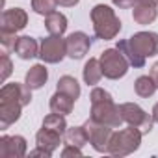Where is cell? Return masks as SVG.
<instances>
[{
  "mask_svg": "<svg viewBox=\"0 0 158 158\" xmlns=\"http://www.w3.org/2000/svg\"><path fill=\"white\" fill-rule=\"evenodd\" d=\"M2 32H8V34H17L21 32L26 23H28V15L24 10L21 8H11V10H6L2 13Z\"/></svg>",
  "mask_w": 158,
  "mask_h": 158,
  "instance_id": "cell-12",
  "label": "cell"
},
{
  "mask_svg": "<svg viewBox=\"0 0 158 158\" xmlns=\"http://www.w3.org/2000/svg\"><path fill=\"white\" fill-rule=\"evenodd\" d=\"M141 136L143 134L136 127L128 125V128H123V130L112 134V139H110V145H108V152L114 154V156H127V154H130V152L139 149Z\"/></svg>",
  "mask_w": 158,
  "mask_h": 158,
  "instance_id": "cell-3",
  "label": "cell"
},
{
  "mask_svg": "<svg viewBox=\"0 0 158 158\" xmlns=\"http://www.w3.org/2000/svg\"><path fill=\"white\" fill-rule=\"evenodd\" d=\"M17 41H19V37L15 35V34H8V32H2L0 34V43H2V48L6 50V52H15V47H17Z\"/></svg>",
  "mask_w": 158,
  "mask_h": 158,
  "instance_id": "cell-28",
  "label": "cell"
},
{
  "mask_svg": "<svg viewBox=\"0 0 158 158\" xmlns=\"http://www.w3.org/2000/svg\"><path fill=\"white\" fill-rule=\"evenodd\" d=\"M91 23H93L95 35L104 41L114 39L121 32V21L117 19L115 11L106 4H97L91 10Z\"/></svg>",
  "mask_w": 158,
  "mask_h": 158,
  "instance_id": "cell-2",
  "label": "cell"
},
{
  "mask_svg": "<svg viewBox=\"0 0 158 158\" xmlns=\"http://www.w3.org/2000/svg\"><path fill=\"white\" fill-rule=\"evenodd\" d=\"M149 74H151V78L154 80V84H156V88H158V61L151 67V73H149Z\"/></svg>",
  "mask_w": 158,
  "mask_h": 158,
  "instance_id": "cell-32",
  "label": "cell"
},
{
  "mask_svg": "<svg viewBox=\"0 0 158 158\" xmlns=\"http://www.w3.org/2000/svg\"><path fill=\"white\" fill-rule=\"evenodd\" d=\"M65 141L69 145H76V147H84L86 143H89V136H88V130L86 127H73V128H67L65 130Z\"/></svg>",
  "mask_w": 158,
  "mask_h": 158,
  "instance_id": "cell-22",
  "label": "cell"
},
{
  "mask_svg": "<svg viewBox=\"0 0 158 158\" xmlns=\"http://www.w3.org/2000/svg\"><path fill=\"white\" fill-rule=\"evenodd\" d=\"M138 2H139V0H112V4L117 6L119 10H130V8H134Z\"/></svg>",
  "mask_w": 158,
  "mask_h": 158,
  "instance_id": "cell-30",
  "label": "cell"
},
{
  "mask_svg": "<svg viewBox=\"0 0 158 158\" xmlns=\"http://www.w3.org/2000/svg\"><path fill=\"white\" fill-rule=\"evenodd\" d=\"M45 28L50 35H63V32L67 30V17L63 13L54 11L45 17Z\"/></svg>",
  "mask_w": 158,
  "mask_h": 158,
  "instance_id": "cell-19",
  "label": "cell"
},
{
  "mask_svg": "<svg viewBox=\"0 0 158 158\" xmlns=\"http://www.w3.org/2000/svg\"><path fill=\"white\" fill-rule=\"evenodd\" d=\"M58 89L63 91V93H67L74 101L80 97V86H78L76 78H73V76H61L60 80H58Z\"/></svg>",
  "mask_w": 158,
  "mask_h": 158,
  "instance_id": "cell-24",
  "label": "cell"
},
{
  "mask_svg": "<svg viewBox=\"0 0 158 158\" xmlns=\"http://www.w3.org/2000/svg\"><path fill=\"white\" fill-rule=\"evenodd\" d=\"M61 156H63V158H67V156H82V151H80V147L69 145V143H67V147L61 151Z\"/></svg>",
  "mask_w": 158,
  "mask_h": 158,
  "instance_id": "cell-29",
  "label": "cell"
},
{
  "mask_svg": "<svg viewBox=\"0 0 158 158\" xmlns=\"http://www.w3.org/2000/svg\"><path fill=\"white\" fill-rule=\"evenodd\" d=\"M11 71H13L11 60H10V56H8V52L2 50V54H0V80L6 82V80H8V76L11 74Z\"/></svg>",
  "mask_w": 158,
  "mask_h": 158,
  "instance_id": "cell-27",
  "label": "cell"
},
{
  "mask_svg": "<svg viewBox=\"0 0 158 158\" xmlns=\"http://www.w3.org/2000/svg\"><path fill=\"white\" fill-rule=\"evenodd\" d=\"M58 6H65V8H71V6H76L80 0H56Z\"/></svg>",
  "mask_w": 158,
  "mask_h": 158,
  "instance_id": "cell-33",
  "label": "cell"
},
{
  "mask_svg": "<svg viewBox=\"0 0 158 158\" xmlns=\"http://www.w3.org/2000/svg\"><path fill=\"white\" fill-rule=\"evenodd\" d=\"M119 112H121V117L125 123H128L130 127H136L141 134H149L152 130V125H154V119L152 115H149L147 112H143L138 104L134 102H125L119 106Z\"/></svg>",
  "mask_w": 158,
  "mask_h": 158,
  "instance_id": "cell-5",
  "label": "cell"
},
{
  "mask_svg": "<svg viewBox=\"0 0 158 158\" xmlns=\"http://www.w3.org/2000/svg\"><path fill=\"white\" fill-rule=\"evenodd\" d=\"M43 127L45 128H50L54 132H60L61 136L65 134L67 130V123H65V115H60V114H48L45 119H43Z\"/></svg>",
  "mask_w": 158,
  "mask_h": 158,
  "instance_id": "cell-25",
  "label": "cell"
},
{
  "mask_svg": "<svg viewBox=\"0 0 158 158\" xmlns=\"http://www.w3.org/2000/svg\"><path fill=\"white\" fill-rule=\"evenodd\" d=\"M65 56H67V47H65V39H61V35H48V37L41 39L39 58L45 63H58Z\"/></svg>",
  "mask_w": 158,
  "mask_h": 158,
  "instance_id": "cell-7",
  "label": "cell"
},
{
  "mask_svg": "<svg viewBox=\"0 0 158 158\" xmlns=\"http://www.w3.org/2000/svg\"><path fill=\"white\" fill-rule=\"evenodd\" d=\"M102 67H101V61L97 58H89V61L84 65V82L88 86H95L101 82L102 78Z\"/></svg>",
  "mask_w": 158,
  "mask_h": 158,
  "instance_id": "cell-20",
  "label": "cell"
},
{
  "mask_svg": "<svg viewBox=\"0 0 158 158\" xmlns=\"http://www.w3.org/2000/svg\"><path fill=\"white\" fill-rule=\"evenodd\" d=\"M21 110H23V106L17 104V102H4V101H0V128L6 130L10 125L19 121Z\"/></svg>",
  "mask_w": 158,
  "mask_h": 158,
  "instance_id": "cell-14",
  "label": "cell"
},
{
  "mask_svg": "<svg viewBox=\"0 0 158 158\" xmlns=\"http://www.w3.org/2000/svg\"><path fill=\"white\" fill-rule=\"evenodd\" d=\"M26 154V139L23 136L0 138V158H23Z\"/></svg>",
  "mask_w": 158,
  "mask_h": 158,
  "instance_id": "cell-11",
  "label": "cell"
},
{
  "mask_svg": "<svg viewBox=\"0 0 158 158\" xmlns=\"http://www.w3.org/2000/svg\"><path fill=\"white\" fill-rule=\"evenodd\" d=\"M35 141H37V147H41V149H45V151H48V152H54V151L60 147V143H61V134L43 127V128L35 134Z\"/></svg>",
  "mask_w": 158,
  "mask_h": 158,
  "instance_id": "cell-15",
  "label": "cell"
},
{
  "mask_svg": "<svg viewBox=\"0 0 158 158\" xmlns=\"http://www.w3.org/2000/svg\"><path fill=\"white\" fill-rule=\"evenodd\" d=\"M48 80V73H47V67L37 63L34 67H30V71L26 73V78H24V82L32 88V89H39L47 84Z\"/></svg>",
  "mask_w": 158,
  "mask_h": 158,
  "instance_id": "cell-18",
  "label": "cell"
},
{
  "mask_svg": "<svg viewBox=\"0 0 158 158\" xmlns=\"http://www.w3.org/2000/svg\"><path fill=\"white\" fill-rule=\"evenodd\" d=\"M58 8V2L56 0H32V10L39 15H50L54 13Z\"/></svg>",
  "mask_w": 158,
  "mask_h": 158,
  "instance_id": "cell-26",
  "label": "cell"
},
{
  "mask_svg": "<svg viewBox=\"0 0 158 158\" xmlns=\"http://www.w3.org/2000/svg\"><path fill=\"white\" fill-rule=\"evenodd\" d=\"M84 127L88 130L91 147L97 152H108V145H110V139H112V134H114L112 132V127L102 125V123H97L91 117L84 123Z\"/></svg>",
  "mask_w": 158,
  "mask_h": 158,
  "instance_id": "cell-6",
  "label": "cell"
},
{
  "mask_svg": "<svg viewBox=\"0 0 158 158\" xmlns=\"http://www.w3.org/2000/svg\"><path fill=\"white\" fill-rule=\"evenodd\" d=\"M151 115H152V119H154V123H158V102L154 104V108H152V114H151Z\"/></svg>",
  "mask_w": 158,
  "mask_h": 158,
  "instance_id": "cell-34",
  "label": "cell"
},
{
  "mask_svg": "<svg viewBox=\"0 0 158 158\" xmlns=\"http://www.w3.org/2000/svg\"><path fill=\"white\" fill-rule=\"evenodd\" d=\"M101 67H102V74L106 78H110V80H117V78H123L128 71V61L127 58L117 50V48H106L101 58Z\"/></svg>",
  "mask_w": 158,
  "mask_h": 158,
  "instance_id": "cell-4",
  "label": "cell"
},
{
  "mask_svg": "<svg viewBox=\"0 0 158 158\" xmlns=\"http://www.w3.org/2000/svg\"><path fill=\"white\" fill-rule=\"evenodd\" d=\"M117 50L127 58V61L132 65V67H143L145 65V61H147V58H143V56H139L134 48H132V45L128 43V39H121L119 43H117Z\"/></svg>",
  "mask_w": 158,
  "mask_h": 158,
  "instance_id": "cell-21",
  "label": "cell"
},
{
  "mask_svg": "<svg viewBox=\"0 0 158 158\" xmlns=\"http://www.w3.org/2000/svg\"><path fill=\"white\" fill-rule=\"evenodd\" d=\"M156 89H158V88H156L154 80L151 78V74H147V76H138L136 82H134V91H136L138 97H143V99L152 97Z\"/></svg>",
  "mask_w": 158,
  "mask_h": 158,
  "instance_id": "cell-23",
  "label": "cell"
},
{
  "mask_svg": "<svg viewBox=\"0 0 158 158\" xmlns=\"http://www.w3.org/2000/svg\"><path fill=\"white\" fill-rule=\"evenodd\" d=\"M0 101H4V102H17L21 106H26L32 101V88L26 82L24 84H19V82L6 84L2 89H0Z\"/></svg>",
  "mask_w": 158,
  "mask_h": 158,
  "instance_id": "cell-9",
  "label": "cell"
},
{
  "mask_svg": "<svg viewBox=\"0 0 158 158\" xmlns=\"http://www.w3.org/2000/svg\"><path fill=\"white\" fill-rule=\"evenodd\" d=\"M73 104H74V99L69 97L67 93L60 91V89L50 97V112H54V114L69 115L73 112Z\"/></svg>",
  "mask_w": 158,
  "mask_h": 158,
  "instance_id": "cell-17",
  "label": "cell"
},
{
  "mask_svg": "<svg viewBox=\"0 0 158 158\" xmlns=\"http://www.w3.org/2000/svg\"><path fill=\"white\" fill-rule=\"evenodd\" d=\"M39 47H41V45H37V41H35L34 37L23 35V37H19V41H17L15 54H17L21 60H32V58L39 56Z\"/></svg>",
  "mask_w": 158,
  "mask_h": 158,
  "instance_id": "cell-16",
  "label": "cell"
},
{
  "mask_svg": "<svg viewBox=\"0 0 158 158\" xmlns=\"http://www.w3.org/2000/svg\"><path fill=\"white\" fill-rule=\"evenodd\" d=\"M128 43L143 58H151L158 54V34L154 32H138L132 37H128Z\"/></svg>",
  "mask_w": 158,
  "mask_h": 158,
  "instance_id": "cell-8",
  "label": "cell"
},
{
  "mask_svg": "<svg viewBox=\"0 0 158 158\" xmlns=\"http://www.w3.org/2000/svg\"><path fill=\"white\" fill-rule=\"evenodd\" d=\"M93 121L108 125L112 128H117L123 123L119 106L114 102L112 95L108 91H104L102 88H93L91 91V115Z\"/></svg>",
  "mask_w": 158,
  "mask_h": 158,
  "instance_id": "cell-1",
  "label": "cell"
},
{
  "mask_svg": "<svg viewBox=\"0 0 158 158\" xmlns=\"http://www.w3.org/2000/svg\"><path fill=\"white\" fill-rule=\"evenodd\" d=\"M151 2H154V4H158V0H151Z\"/></svg>",
  "mask_w": 158,
  "mask_h": 158,
  "instance_id": "cell-35",
  "label": "cell"
},
{
  "mask_svg": "<svg viewBox=\"0 0 158 158\" xmlns=\"http://www.w3.org/2000/svg\"><path fill=\"white\" fill-rule=\"evenodd\" d=\"M65 47H67V56L73 60H82L91 47V39L84 32H73L65 37Z\"/></svg>",
  "mask_w": 158,
  "mask_h": 158,
  "instance_id": "cell-10",
  "label": "cell"
},
{
  "mask_svg": "<svg viewBox=\"0 0 158 158\" xmlns=\"http://www.w3.org/2000/svg\"><path fill=\"white\" fill-rule=\"evenodd\" d=\"M30 156H45V158H50V156H52V152H48V151H45V149L37 147L35 151H32V152H30Z\"/></svg>",
  "mask_w": 158,
  "mask_h": 158,
  "instance_id": "cell-31",
  "label": "cell"
},
{
  "mask_svg": "<svg viewBox=\"0 0 158 158\" xmlns=\"http://www.w3.org/2000/svg\"><path fill=\"white\" fill-rule=\"evenodd\" d=\"M132 17H134V21H136L138 24H151V23L158 17L156 4L151 2V0H139V2L134 6Z\"/></svg>",
  "mask_w": 158,
  "mask_h": 158,
  "instance_id": "cell-13",
  "label": "cell"
}]
</instances>
